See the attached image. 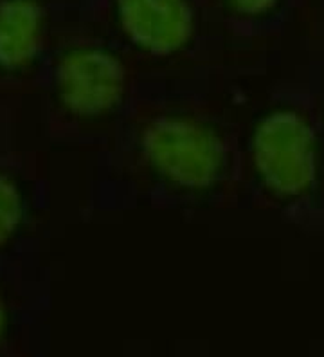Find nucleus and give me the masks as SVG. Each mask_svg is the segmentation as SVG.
Segmentation results:
<instances>
[{"instance_id": "nucleus-7", "label": "nucleus", "mask_w": 324, "mask_h": 357, "mask_svg": "<svg viewBox=\"0 0 324 357\" xmlns=\"http://www.w3.org/2000/svg\"><path fill=\"white\" fill-rule=\"evenodd\" d=\"M224 2L243 17H263L276 8L279 0H224Z\"/></svg>"}, {"instance_id": "nucleus-5", "label": "nucleus", "mask_w": 324, "mask_h": 357, "mask_svg": "<svg viewBox=\"0 0 324 357\" xmlns=\"http://www.w3.org/2000/svg\"><path fill=\"white\" fill-rule=\"evenodd\" d=\"M43 9L38 0H0V69L20 70L42 49Z\"/></svg>"}, {"instance_id": "nucleus-3", "label": "nucleus", "mask_w": 324, "mask_h": 357, "mask_svg": "<svg viewBox=\"0 0 324 357\" xmlns=\"http://www.w3.org/2000/svg\"><path fill=\"white\" fill-rule=\"evenodd\" d=\"M125 89V66L110 49L79 45L69 49L58 61V98L74 116H105L121 103Z\"/></svg>"}, {"instance_id": "nucleus-6", "label": "nucleus", "mask_w": 324, "mask_h": 357, "mask_svg": "<svg viewBox=\"0 0 324 357\" xmlns=\"http://www.w3.org/2000/svg\"><path fill=\"white\" fill-rule=\"evenodd\" d=\"M24 197L15 181L0 174V248L13 238L24 220Z\"/></svg>"}, {"instance_id": "nucleus-4", "label": "nucleus", "mask_w": 324, "mask_h": 357, "mask_svg": "<svg viewBox=\"0 0 324 357\" xmlns=\"http://www.w3.org/2000/svg\"><path fill=\"white\" fill-rule=\"evenodd\" d=\"M114 8L125 38L155 56L182 51L194 35L190 0H116Z\"/></svg>"}, {"instance_id": "nucleus-8", "label": "nucleus", "mask_w": 324, "mask_h": 357, "mask_svg": "<svg viewBox=\"0 0 324 357\" xmlns=\"http://www.w3.org/2000/svg\"><path fill=\"white\" fill-rule=\"evenodd\" d=\"M6 327H8V314H6L4 301L0 298V340H2V335H4Z\"/></svg>"}, {"instance_id": "nucleus-2", "label": "nucleus", "mask_w": 324, "mask_h": 357, "mask_svg": "<svg viewBox=\"0 0 324 357\" xmlns=\"http://www.w3.org/2000/svg\"><path fill=\"white\" fill-rule=\"evenodd\" d=\"M251 162L259 183L281 199L310 192L319 175V139L308 119L292 109L265 114L252 128Z\"/></svg>"}, {"instance_id": "nucleus-1", "label": "nucleus", "mask_w": 324, "mask_h": 357, "mask_svg": "<svg viewBox=\"0 0 324 357\" xmlns=\"http://www.w3.org/2000/svg\"><path fill=\"white\" fill-rule=\"evenodd\" d=\"M141 150L150 168L171 186L209 190L225 170L227 150L208 123L187 116H162L144 128Z\"/></svg>"}]
</instances>
